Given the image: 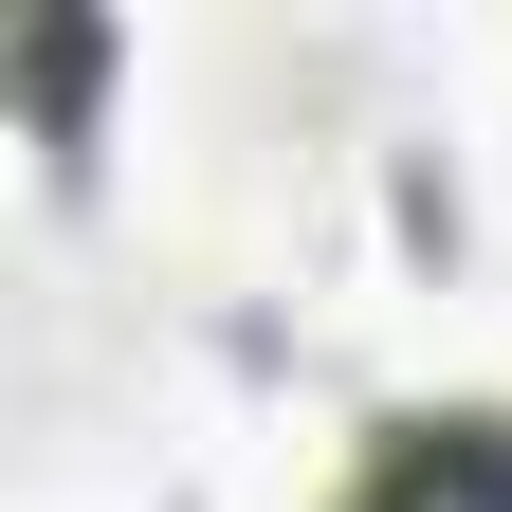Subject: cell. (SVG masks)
Segmentation results:
<instances>
[{
  "instance_id": "obj_1",
  "label": "cell",
  "mask_w": 512,
  "mask_h": 512,
  "mask_svg": "<svg viewBox=\"0 0 512 512\" xmlns=\"http://www.w3.org/2000/svg\"><path fill=\"white\" fill-rule=\"evenodd\" d=\"M348 512H512V403H421L366 439Z\"/></svg>"
}]
</instances>
